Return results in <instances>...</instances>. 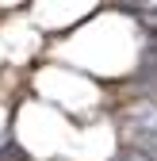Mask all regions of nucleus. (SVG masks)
<instances>
[{
    "instance_id": "nucleus-1",
    "label": "nucleus",
    "mask_w": 157,
    "mask_h": 161,
    "mask_svg": "<svg viewBox=\"0 0 157 161\" xmlns=\"http://www.w3.org/2000/svg\"><path fill=\"white\" fill-rule=\"evenodd\" d=\"M111 119L119 142L149 150L157 157V100H127V104L111 108Z\"/></svg>"
}]
</instances>
